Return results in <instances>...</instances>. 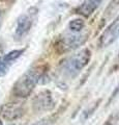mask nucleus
Segmentation results:
<instances>
[{"label": "nucleus", "mask_w": 119, "mask_h": 125, "mask_svg": "<svg viewBox=\"0 0 119 125\" xmlns=\"http://www.w3.org/2000/svg\"><path fill=\"white\" fill-rule=\"evenodd\" d=\"M24 106L22 103L13 102V103H6L0 108V116L3 119L8 121H15L24 115Z\"/></svg>", "instance_id": "nucleus-5"}, {"label": "nucleus", "mask_w": 119, "mask_h": 125, "mask_svg": "<svg viewBox=\"0 0 119 125\" xmlns=\"http://www.w3.org/2000/svg\"><path fill=\"white\" fill-rule=\"evenodd\" d=\"M85 27V22H84L83 19L77 18L71 20L70 23H68V30L72 33H79L84 29Z\"/></svg>", "instance_id": "nucleus-9"}, {"label": "nucleus", "mask_w": 119, "mask_h": 125, "mask_svg": "<svg viewBox=\"0 0 119 125\" xmlns=\"http://www.w3.org/2000/svg\"><path fill=\"white\" fill-rule=\"evenodd\" d=\"M45 76L46 68L44 66H36L29 69L14 84L13 94L19 98H26L32 93L38 83H43Z\"/></svg>", "instance_id": "nucleus-2"}, {"label": "nucleus", "mask_w": 119, "mask_h": 125, "mask_svg": "<svg viewBox=\"0 0 119 125\" xmlns=\"http://www.w3.org/2000/svg\"><path fill=\"white\" fill-rule=\"evenodd\" d=\"M91 60V51L88 48H84L79 52L72 54L61 62L58 73L62 81L72 80L78 76L80 72L89 64Z\"/></svg>", "instance_id": "nucleus-1"}, {"label": "nucleus", "mask_w": 119, "mask_h": 125, "mask_svg": "<svg viewBox=\"0 0 119 125\" xmlns=\"http://www.w3.org/2000/svg\"><path fill=\"white\" fill-rule=\"evenodd\" d=\"M9 67H10V65L5 62L3 56H0V77L6 75L9 70Z\"/></svg>", "instance_id": "nucleus-11"}, {"label": "nucleus", "mask_w": 119, "mask_h": 125, "mask_svg": "<svg viewBox=\"0 0 119 125\" xmlns=\"http://www.w3.org/2000/svg\"><path fill=\"white\" fill-rule=\"evenodd\" d=\"M85 41H86V34H82L81 32H79V33L71 32V34H70V36H66L65 38H63L60 47L62 48L63 51L72 50L75 48H78Z\"/></svg>", "instance_id": "nucleus-7"}, {"label": "nucleus", "mask_w": 119, "mask_h": 125, "mask_svg": "<svg viewBox=\"0 0 119 125\" xmlns=\"http://www.w3.org/2000/svg\"><path fill=\"white\" fill-rule=\"evenodd\" d=\"M0 26H1V14H0Z\"/></svg>", "instance_id": "nucleus-12"}, {"label": "nucleus", "mask_w": 119, "mask_h": 125, "mask_svg": "<svg viewBox=\"0 0 119 125\" xmlns=\"http://www.w3.org/2000/svg\"><path fill=\"white\" fill-rule=\"evenodd\" d=\"M32 106L35 112H46L54 107V101L49 91H43L34 97Z\"/></svg>", "instance_id": "nucleus-6"}, {"label": "nucleus", "mask_w": 119, "mask_h": 125, "mask_svg": "<svg viewBox=\"0 0 119 125\" xmlns=\"http://www.w3.org/2000/svg\"><path fill=\"white\" fill-rule=\"evenodd\" d=\"M9 125H16V124H9Z\"/></svg>", "instance_id": "nucleus-13"}, {"label": "nucleus", "mask_w": 119, "mask_h": 125, "mask_svg": "<svg viewBox=\"0 0 119 125\" xmlns=\"http://www.w3.org/2000/svg\"><path fill=\"white\" fill-rule=\"evenodd\" d=\"M119 38V15L114 19V21L103 31L99 37L98 46L101 48H107L116 42Z\"/></svg>", "instance_id": "nucleus-3"}, {"label": "nucleus", "mask_w": 119, "mask_h": 125, "mask_svg": "<svg viewBox=\"0 0 119 125\" xmlns=\"http://www.w3.org/2000/svg\"><path fill=\"white\" fill-rule=\"evenodd\" d=\"M33 13H26L21 15L17 20L16 28H15V37L18 40L23 39L29 32L33 24Z\"/></svg>", "instance_id": "nucleus-4"}, {"label": "nucleus", "mask_w": 119, "mask_h": 125, "mask_svg": "<svg viewBox=\"0 0 119 125\" xmlns=\"http://www.w3.org/2000/svg\"><path fill=\"white\" fill-rule=\"evenodd\" d=\"M118 56H119V53H118Z\"/></svg>", "instance_id": "nucleus-14"}, {"label": "nucleus", "mask_w": 119, "mask_h": 125, "mask_svg": "<svg viewBox=\"0 0 119 125\" xmlns=\"http://www.w3.org/2000/svg\"><path fill=\"white\" fill-rule=\"evenodd\" d=\"M102 2L103 0H83L77 9V11L84 17H89L94 13Z\"/></svg>", "instance_id": "nucleus-8"}, {"label": "nucleus", "mask_w": 119, "mask_h": 125, "mask_svg": "<svg viewBox=\"0 0 119 125\" xmlns=\"http://www.w3.org/2000/svg\"><path fill=\"white\" fill-rule=\"evenodd\" d=\"M23 53H24V49H16V50H13V51H9L8 53L4 54V55H3V58L5 60L6 62H8V64L11 66Z\"/></svg>", "instance_id": "nucleus-10"}]
</instances>
